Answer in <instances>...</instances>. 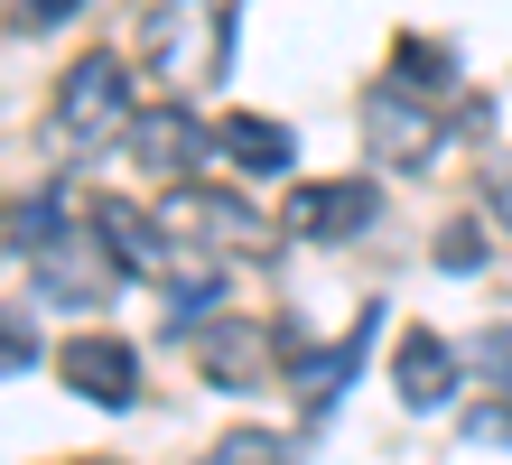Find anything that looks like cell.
Wrapping results in <instances>:
<instances>
[{
    "mask_svg": "<svg viewBox=\"0 0 512 465\" xmlns=\"http://www.w3.org/2000/svg\"><path fill=\"white\" fill-rule=\"evenodd\" d=\"M140 66L168 84H224L233 75V10L224 0H149L140 10Z\"/></svg>",
    "mask_w": 512,
    "mask_h": 465,
    "instance_id": "6da1fadb",
    "label": "cell"
},
{
    "mask_svg": "<svg viewBox=\"0 0 512 465\" xmlns=\"http://www.w3.org/2000/svg\"><path fill=\"white\" fill-rule=\"evenodd\" d=\"M159 224L177 252H205V261H233V252H270L280 242V224L252 205V196H233V186H168V205H159Z\"/></svg>",
    "mask_w": 512,
    "mask_h": 465,
    "instance_id": "7a4b0ae2",
    "label": "cell"
},
{
    "mask_svg": "<svg viewBox=\"0 0 512 465\" xmlns=\"http://www.w3.org/2000/svg\"><path fill=\"white\" fill-rule=\"evenodd\" d=\"M131 112H140V93H131L122 56H112V47L75 56L66 84H56V149H122Z\"/></svg>",
    "mask_w": 512,
    "mask_h": 465,
    "instance_id": "3957f363",
    "label": "cell"
},
{
    "mask_svg": "<svg viewBox=\"0 0 512 465\" xmlns=\"http://www.w3.org/2000/svg\"><path fill=\"white\" fill-rule=\"evenodd\" d=\"M373 214H382L373 177H317V186H289L280 224L308 233V242H354V233H373Z\"/></svg>",
    "mask_w": 512,
    "mask_h": 465,
    "instance_id": "277c9868",
    "label": "cell"
},
{
    "mask_svg": "<svg viewBox=\"0 0 512 465\" xmlns=\"http://www.w3.org/2000/svg\"><path fill=\"white\" fill-rule=\"evenodd\" d=\"M122 149L140 159V177L187 186V177H196V159H205L215 140H205V121H196L187 103H140V112H131V131H122Z\"/></svg>",
    "mask_w": 512,
    "mask_h": 465,
    "instance_id": "5b68a950",
    "label": "cell"
},
{
    "mask_svg": "<svg viewBox=\"0 0 512 465\" xmlns=\"http://www.w3.org/2000/svg\"><path fill=\"white\" fill-rule=\"evenodd\" d=\"M364 140L382 168H429L438 159V103H419L401 84H373L364 93Z\"/></svg>",
    "mask_w": 512,
    "mask_h": 465,
    "instance_id": "8992f818",
    "label": "cell"
},
{
    "mask_svg": "<svg viewBox=\"0 0 512 465\" xmlns=\"http://www.w3.org/2000/svg\"><path fill=\"white\" fill-rule=\"evenodd\" d=\"M56 382H66L75 400H94V410H131L140 400V354L122 345V335H66Z\"/></svg>",
    "mask_w": 512,
    "mask_h": 465,
    "instance_id": "52a82bcc",
    "label": "cell"
},
{
    "mask_svg": "<svg viewBox=\"0 0 512 465\" xmlns=\"http://www.w3.org/2000/svg\"><path fill=\"white\" fill-rule=\"evenodd\" d=\"M466 382V345H447L438 326H410L401 354H391V391H401V410H447Z\"/></svg>",
    "mask_w": 512,
    "mask_h": 465,
    "instance_id": "ba28073f",
    "label": "cell"
},
{
    "mask_svg": "<svg viewBox=\"0 0 512 465\" xmlns=\"http://www.w3.org/2000/svg\"><path fill=\"white\" fill-rule=\"evenodd\" d=\"M84 214H94V242L122 261V279H168V261H177L168 224H149V214L122 205V196H103V205H84Z\"/></svg>",
    "mask_w": 512,
    "mask_h": 465,
    "instance_id": "9c48e42d",
    "label": "cell"
},
{
    "mask_svg": "<svg viewBox=\"0 0 512 465\" xmlns=\"http://www.w3.org/2000/svg\"><path fill=\"white\" fill-rule=\"evenodd\" d=\"M196 372L215 391H261L270 382V326H243V317H215L196 345Z\"/></svg>",
    "mask_w": 512,
    "mask_h": 465,
    "instance_id": "30bf717a",
    "label": "cell"
},
{
    "mask_svg": "<svg viewBox=\"0 0 512 465\" xmlns=\"http://www.w3.org/2000/svg\"><path fill=\"white\" fill-rule=\"evenodd\" d=\"M215 149L243 177H289L298 168V131H289V121H270V112H224L215 121Z\"/></svg>",
    "mask_w": 512,
    "mask_h": 465,
    "instance_id": "8fae6325",
    "label": "cell"
},
{
    "mask_svg": "<svg viewBox=\"0 0 512 465\" xmlns=\"http://www.w3.org/2000/svg\"><path fill=\"white\" fill-rule=\"evenodd\" d=\"M112 279H122V261H112L103 242L84 252V242L66 233L56 252H38V289H47L56 307H94V298H112Z\"/></svg>",
    "mask_w": 512,
    "mask_h": 465,
    "instance_id": "7c38bea8",
    "label": "cell"
},
{
    "mask_svg": "<svg viewBox=\"0 0 512 465\" xmlns=\"http://www.w3.org/2000/svg\"><path fill=\"white\" fill-rule=\"evenodd\" d=\"M373 335H382V307H364V317H354V326H345V335H336V345H326V354H289V372H298V391H308L317 410H326V400H336V391L354 382V372H364V354H373Z\"/></svg>",
    "mask_w": 512,
    "mask_h": 465,
    "instance_id": "4fadbf2b",
    "label": "cell"
},
{
    "mask_svg": "<svg viewBox=\"0 0 512 465\" xmlns=\"http://www.w3.org/2000/svg\"><path fill=\"white\" fill-rule=\"evenodd\" d=\"M382 84L419 93V103H447V93H457V47H438V38H401V47H391V75H382Z\"/></svg>",
    "mask_w": 512,
    "mask_h": 465,
    "instance_id": "5bb4252c",
    "label": "cell"
},
{
    "mask_svg": "<svg viewBox=\"0 0 512 465\" xmlns=\"http://www.w3.org/2000/svg\"><path fill=\"white\" fill-rule=\"evenodd\" d=\"M0 233H10V242H19L28 261H38V252H56V242L75 233V205H66V186H38V196H19V205H10V224H0Z\"/></svg>",
    "mask_w": 512,
    "mask_h": 465,
    "instance_id": "9a60e30c",
    "label": "cell"
},
{
    "mask_svg": "<svg viewBox=\"0 0 512 465\" xmlns=\"http://www.w3.org/2000/svg\"><path fill=\"white\" fill-rule=\"evenodd\" d=\"M205 465H289V438L280 428H233V438H215Z\"/></svg>",
    "mask_w": 512,
    "mask_h": 465,
    "instance_id": "2e32d148",
    "label": "cell"
},
{
    "mask_svg": "<svg viewBox=\"0 0 512 465\" xmlns=\"http://www.w3.org/2000/svg\"><path fill=\"white\" fill-rule=\"evenodd\" d=\"M466 363L485 372L494 391H512V326H485V335H475V345H466Z\"/></svg>",
    "mask_w": 512,
    "mask_h": 465,
    "instance_id": "e0dca14e",
    "label": "cell"
},
{
    "mask_svg": "<svg viewBox=\"0 0 512 465\" xmlns=\"http://www.w3.org/2000/svg\"><path fill=\"white\" fill-rule=\"evenodd\" d=\"M466 438H475V447H512V391L475 400V410H466Z\"/></svg>",
    "mask_w": 512,
    "mask_h": 465,
    "instance_id": "ac0fdd59",
    "label": "cell"
},
{
    "mask_svg": "<svg viewBox=\"0 0 512 465\" xmlns=\"http://www.w3.org/2000/svg\"><path fill=\"white\" fill-rule=\"evenodd\" d=\"M438 261H447V270H475V261H485V233H475L466 214H457V224L438 233Z\"/></svg>",
    "mask_w": 512,
    "mask_h": 465,
    "instance_id": "d6986e66",
    "label": "cell"
},
{
    "mask_svg": "<svg viewBox=\"0 0 512 465\" xmlns=\"http://www.w3.org/2000/svg\"><path fill=\"white\" fill-rule=\"evenodd\" d=\"M19 363H38V345H28L19 317H0V372H19Z\"/></svg>",
    "mask_w": 512,
    "mask_h": 465,
    "instance_id": "ffe728a7",
    "label": "cell"
},
{
    "mask_svg": "<svg viewBox=\"0 0 512 465\" xmlns=\"http://www.w3.org/2000/svg\"><path fill=\"white\" fill-rule=\"evenodd\" d=\"M84 0H19V28H56V19H75Z\"/></svg>",
    "mask_w": 512,
    "mask_h": 465,
    "instance_id": "44dd1931",
    "label": "cell"
},
{
    "mask_svg": "<svg viewBox=\"0 0 512 465\" xmlns=\"http://www.w3.org/2000/svg\"><path fill=\"white\" fill-rule=\"evenodd\" d=\"M485 196H494V205H503V224H512V168H503V159H494V168H485Z\"/></svg>",
    "mask_w": 512,
    "mask_h": 465,
    "instance_id": "7402d4cb",
    "label": "cell"
},
{
    "mask_svg": "<svg viewBox=\"0 0 512 465\" xmlns=\"http://www.w3.org/2000/svg\"><path fill=\"white\" fill-rule=\"evenodd\" d=\"M84 465H112V456H84Z\"/></svg>",
    "mask_w": 512,
    "mask_h": 465,
    "instance_id": "603a6c76",
    "label": "cell"
}]
</instances>
